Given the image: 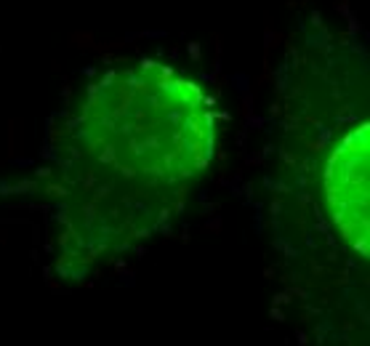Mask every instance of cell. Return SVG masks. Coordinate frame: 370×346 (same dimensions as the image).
<instances>
[{
    "mask_svg": "<svg viewBox=\"0 0 370 346\" xmlns=\"http://www.w3.org/2000/svg\"><path fill=\"white\" fill-rule=\"evenodd\" d=\"M368 125L354 128L325 168V197L338 232L357 253H370L368 227Z\"/></svg>",
    "mask_w": 370,
    "mask_h": 346,
    "instance_id": "cell-2",
    "label": "cell"
},
{
    "mask_svg": "<svg viewBox=\"0 0 370 346\" xmlns=\"http://www.w3.org/2000/svg\"><path fill=\"white\" fill-rule=\"evenodd\" d=\"M213 157V104L176 69L141 61L88 88L56 155L61 242L83 261L163 224Z\"/></svg>",
    "mask_w": 370,
    "mask_h": 346,
    "instance_id": "cell-1",
    "label": "cell"
}]
</instances>
